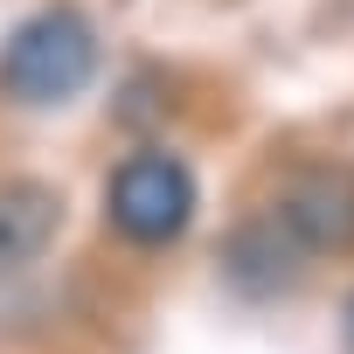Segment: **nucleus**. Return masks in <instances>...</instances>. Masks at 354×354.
Returning <instances> with one entry per match:
<instances>
[{
  "mask_svg": "<svg viewBox=\"0 0 354 354\" xmlns=\"http://www.w3.org/2000/svg\"><path fill=\"white\" fill-rule=\"evenodd\" d=\"M97 70V28L77 8H42L35 21H21L0 49V91L28 111L70 104Z\"/></svg>",
  "mask_w": 354,
  "mask_h": 354,
  "instance_id": "nucleus-1",
  "label": "nucleus"
},
{
  "mask_svg": "<svg viewBox=\"0 0 354 354\" xmlns=\"http://www.w3.org/2000/svg\"><path fill=\"white\" fill-rule=\"evenodd\" d=\"M104 216L125 243L139 250H167V243H181L188 223H195V174L188 160H174L160 146H139L111 167V181H104Z\"/></svg>",
  "mask_w": 354,
  "mask_h": 354,
  "instance_id": "nucleus-2",
  "label": "nucleus"
},
{
  "mask_svg": "<svg viewBox=\"0 0 354 354\" xmlns=\"http://www.w3.org/2000/svg\"><path fill=\"white\" fill-rule=\"evenodd\" d=\"M271 230L292 243V250H313V257H340L354 250V174L340 167H313L278 195V216Z\"/></svg>",
  "mask_w": 354,
  "mask_h": 354,
  "instance_id": "nucleus-3",
  "label": "nucleus"
},
{
  "mask_svg": "<svg viewBox=\"0 0 354 354\" xmlns=\"http://www.w3.org/2000/svg\"><path fill=\"white\" fill-rule=\"evenodd\" d=\"M63 230V195L42 181H0V271L35 264Z\"/></svg>",
  "mask_w": 354,
  "mask_h": 354,
  "instance_id": "nucleus-4",
  "label": "nucleus"
}]
</instances>
